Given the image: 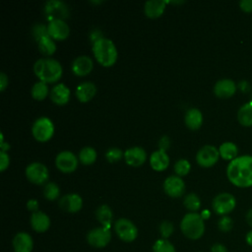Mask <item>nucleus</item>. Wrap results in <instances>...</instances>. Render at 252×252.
<instances>
[{
  "label": "nucleus",
  "instance_id": "1",
  "mask_svg": "<svg viewBox=\"0 0 252 252\" xmlns=\"http://www.w3.org/2000/svg\"><path fill=\"white\" fill-rule=\"evenodd\" d=\"M226 176L230 183L240 188L252 186V156L244 155L229 161Z\"/></svg>",
  "mask_w": 252,
  "mask_h": 252
},
{
  "label": "nucleus",
  "instance_id": "2",
  "mask_svg": "<svg viewBox=\"0 0 252 252\" xmlns=\"http://www.w3.org/2000/svg\"><path fill=\"white\" fill-rule=\"evenodd\" d=\"M33 71L39 81L44 83H55L63 74L61 63L54 58H39L33 65Z\"/></svg>",
  "mask_w": 252,
  "mask_h": 252
},
{
  "label": "nucleus",
  "instance_id": "3",
  "mask_svg": "<svg viewBox=\"0 0 252 252\" xmlns=\"http://www.w3.org/2000/svg\"><path fill=\"white\" fill-rule=\"evenodd\" d=\"M92 49L96 61L104 67L112 66L117 60V48L114 42L107 37L103 36L94 41Z\"/></svg>",
  "mask_w": 252,
  "mask_h": 252
},
{
  "label": "nucleus",
  "instance_id": "4",
  "mask_svg": "<svg viewBox=\"0 0 252 252\" xmlns=\"http://www.w3.org/2000/svg\"><path fill=\"white\" fill-rule=\"evenodd\" d=\"M180 228L187 238L197 240L201 238L205 232V222L200 214L191 212L182 218Z\"/></svg>",
  "mask_w": 252,
  "mask_h": 252
},
{
  "label": "nucleus",
  "instance_id": "5",
  "mask_svg": "<svg viewBox=\"0 0 252 252\" xmlns=\"http://www.w3.org/2000/svg\"><path fill=\"white\" fill-rule=\"evenodd\" d=\"M32 133L36 141L47 142L54 134V124L46 116L38 117L32 126Z\"/></svg>",
  "mask_w": 252,
  "mask_h": 252
},
{
  "label": "nucleus",
  "instance_id": "6",
  "mask_svg": "<svg viewBox=\"0 0 252 252\" xmlns=\"http://www.w3.org/2000/svg\"><path fill=\"white\" fill-rule=\"evenodd\" d=\"M236 206V200L230 193L223 192L218 194L212 202L214 212L220 216H227L231 213Z\"/></svg>",
  "mask_w": 252,
  "mask_h": 252
},
{
  "label": "nucleus",
  "instance_id": "7",
  "mask_svg": "<svg viewBox=\"0 0 252 252\" xmlns=\"http://www.w3.org/2000/svg\"><path fill=\"white\" fill-rule=\"evenodd\" d=\"M44 14L48 22L54 20L65 21L70 14L67 4L60 0H49L44 4Z\"/></svg>",
  "mask_w": 252,
  "mask_h": 252
},
{
  "label": "nucleus",
  "instance_id": "8",
  "mask_svg": "<svg viewBox=\"0 0 252 252\" xmlns=\"http://www.w3.org/2000/svg\"><path fill=\"white\" fill-rule=\"evenodd\" d=\"M114 230L117 236L124 242H132L138 236L137 226L128 219L121 218L114 222Z\"/></svg>",
  "mask_w": 252,
  "mask_h": 252
},
{
  "label": "nucleus",
  "instance_id": "9",
  "mask_svg": "<svg viewBox=\"0 0 252 252\" xmlns=\"http://www.w3.org/2000/svg\"><path fill=\"white\" fill-rule=\"evenodd\" d=\"M111 239L110 229L104 226H98L91 229L87 234L88 243L94 248L105 247Z\"/></svg>",
  "mask_w": 252,
  "mask_h": 252
},
{
  "label": "nucleus",
  "instance_id": "10",
  "mask_svg": "<svg viewBox=\"0 0 252 252\" xmlns=\"http://www.w3.org/2000/svg\"><path fill=\"white\" fill-rule=\"evenodd\" d=\"M219 158V149L212 145H205L196 154V161L202 167H211L215 165Z\"/></svg>",
  "mask_w": 252,
  "mask_h": 252
},
{
  "label": "nucleus",
  "instance_id": "11",
  "mask_svg": "<svg viewBox=\"0 0 252 252\" xmlns=\"http://www.w3.org/2000/svg\"><path fill=\"white\" fill-rule=\"evenodd\" d=\"M26 176L32 183L41 185L45 183L49 177L47 167L41 162H32L26 167Z\"/></svg>",
  "mask_w": 252,
  "mask_h": 252
},
{
  "label": "nucleus",
  "instance_id": "12",
  "mask_svg": "<svg viewBox=\"0 0 252 252\" xmlns=\"http://www.w3.org/2000/svg\"><path fill=\"white\" fill-rule=\"evenodd\" d=\"M55 165L62 172L71 173L78 166V158L70 151H62L55 158Z\"/></svg>",
  "mask_w": 252,
  "mask_h": 252
},
{
  "label": "nucleus",
  "instance_id": "13",
  "mask_svg": "<svg viewBox=\"0 0 252 252\" xmlns=\"http://www.w3.org/2000/svg\"><path fill=\"white\" fill-rule=\"evenodd\" d=\"M164 192L172 198H179L185 191V183L178 175H170L163 181Z\"/></svg>",
  "mask_w": 252,
  "mask_h": 252
},
{
  "label": "nucleus",
  "instance_id": "14",
  "mask_svg": "<svg viewBox=\"0 0 252 252\" xmlns=\"http://www.w3.org/2000/svg\"><path fill=\"white\" fill-rule=\"evenodd\" d=\"M48 34L52 39L64 40L69 36L70 28L63 20H54L48 22Z\"/></svg>",
  "mask_w": 252,
  "mask_h": 252
},
{
  "label": "nucleus",
  "instance_id": "15",
  "mask_svg": "<svg viewBox=\"0 0 252 252\" xmlns=\"http://www.w3.org/2000/svg\"><path fill=\"white\" fill-rule=\"evenodd\" d=\"M59 207L68 213H77L83 207V200L79 194H66L59 199Z\"/></svg>",
  "mask_w": 252,
  "mask_h": 252
},
{
  "label": "nucleus",
  "instance_id": "16",
  "mask_svg": "<svg viewBox=\"0 0 252 252\" xmlns=\"http://www.w3.org/2000/svg\"><path fill=\"white\" fill-rule=\"evenodd\" d=\"M94 68V62L91 57L87 55H80L74 59L72 62V72L79 77L86 76L91 73Z\"/></svg>",
  "mask_w": 252,
  "mask_h": 252
},
{
  "label": "nucleus",
  "instance_id": "17",
  "mask_svg": "<svg viewBox=\"0 0 252 252\" xmlns=\"http://www.w3.org/2000/svg\"><path fill=\"white\" fill-rule=\"evenodd\" d=\"M237 86L230 79L219 80L214 86V94L220 98L231 97L236 92Z\"/></svg>",
  "mask_w": 252,
  "mask_h": 252
},
{
  "label": "nucleus",
  "instance_id": "18",
  "mask_svg": "<svg viewBox=\"0 0 252 252\" xmlns=\"http://www.w3.org/2000/svg\"><path fill=\"white\" fill-rule=\"evenodd\" d=\"M147 158L146 151L141 147H132L125 151L124 159L128 165L131 166H140L142 165Z\"/></svg>",
  "mask_w": 252,
  "mask_h": 252
},
{
  "label": "nucleus",
  "instance_id": "19",
  "mask_svg": "<svg viewBox=\"0 0 252 252\" xmlns=\"http://www.w3.org/2000/svg\"><path fill=\"white\" fill-rule=\"evenodd\" d=\"M14 252H32L33 248L32 237L25 231L18 232L12 241Z\"/></svg>",
  "mask_w": 252,
  "mask_h": 252
},
{
  "label": "nucleus",
  "instance_id": "20",
  "mask_svg": "<svg viewBox=\"0 0 252 252\" xmlns=\"http://www.w3.org/2000/svg\"><path fill=\"white\" fill-rule=\"evenodd\" d=\"M70 90L69 88L63 84H57L54 87H52L51 91H50V98L51 100L59 105H64L66 104L69 99H70Z\"/></svg>",
  "mask_w": 252,
  "mask_h": 252
},
{
  "label": "nucleus",
  "instance_id": "21",
  "mask_svg": "<svg viewBox=\"0 0 252 252\" xmlns=\"http://www.w3.org/2000/svg\"><path fill=\"white\" fill-rule=\"evenodd\" d=\"M31 226L38 233L45 232L50 226V219L45 213L37 211L31 216Z\"/></svg>",
  "mask_w": 252,
  "mask_h": 252
},
{
  "label": "nucleus",
  "instance_id": "22",
  "mask_svg": "<svg viewBox=\"0 0 252 252\" xmlns=\"http://www.w3.org/2000/svg\"><path fill=\"white\" fill-rule=\"evenodd\" d=\"M96 93V87L92 82H83L76 88L75 94L81 102L90 101Z\"/></svg>",
  "mask_w": 252,
  "mask_h": 252
},
{
  "label": "nucleus",
  "instance_id": "23",
  "mask_svg": "<svg viewBox=\"0 0 252 252\" xmlns=\"http://www.w3.org/2000/svg\"><path fill=\"white\" fill-rule=\"evenodd\" d=\"M150 164L153 169L157 171H162L168 167L169 158L166 152L161 150H157L152 153L150 157Z\"/></svg>",
  "mask_w": 252,
  "mask_h": 252
},
{
  "label": "nucleus",
  "instance_id": "24",
  "mask_svg": "<svg viewBox=\"0 0 252 252\" xmlns=\"http://www.w3.org/2000/svg\"><path fill=\"white\" fill-rule=\"evenodd\" d=\"M166 2L163 0H148L145 3L144 10L147 17L155 19L160 17L165 10Z\"/></svg>",
  "mask_w": 252,
  "mask_h": 252
},
{
  "label": "nucleus",
  "instance_id": "25",
  "mask_svg": "<svg viewBox=\"0 0 252 252\" xmlns=\"http://www.w3.org/2000/svg\"><path fill=\"white\" fill-rule=\"evenodd\" d=\"M185 124L189 129L197 130L203 124V114L200 109L196 107L189 108L185 114Z\"/></svg>",
  "mask_w": 252,
  "mask_h": 252
},
{
  "label": "nucleus",
  "instance_id": "26",
  "mask_svg": "<svg viewBox=\"0 0 252 252\" xmlns=\"http://www.w3.org/2000/svg\"><path fill=\"white\" fill-rule=\"evenodd\" d=\"M237 120L241 126H252V100L240 106L237 111Z\"/></svg>",
  "mask_w": 252,
  "mask_h": 252
},
{
  "label": "nucleus",
  "instance_id": "27",
  "mask_svg": "<svg viewBox=\"0 0 252 252\" xmlns=\"http://www.w3.org/2000/svg\"><path fill=\"white\" fill-rule=\"evenodd\" d=\"M95 217L97 220L101 223V226L110 228L112 219H113V214L111 209L107 205H100L96 211H95Z\"/></svg>",
  "mask_w": 252,
  "mask_h": 252
},
{
  "label": "nucleus",
  "instance_id": "28",
  "mask_svg": "<svg viewBox=\"0 0 252 252\" xmlns=\"http://www.w3.org/2000/svg\"><path fill=\"white\" fill-rule=\"evenodd\" d=\"M220 157L225 160H233L237 158L238 155V148L232 142H224L219 148Z\"/></svg>",
  "mask_w": 252,
  "mask_h": 252
},
{
  "label": "nucleus",
  "instance_id": "29",
  "mask_svg": "<svg viewBox=\"0 0 252 252\" xmlns=\"http://www.w3.org/2000/svg\"><path fill=\"white\" fill-rule=\"evenodd\" d=\"M37 46L39 52L45 56L52 55L56 51V43L54 39H52L49 35L39 39L37 41Z\"/></svg>",
  "mask_w": 252,
  "mask_h": 252
},
{
  "label": "nucleus",
  "instance_id": "30",
  "mask_svg": "<svg viewBox=\"0 0 252 252\" xmlns=\"http://www.w3.org/2000/svg\"><path fill=\"white\" fill-rule=\"evenodd\" d=\"M79 159L85 165L93 164L96 159V152L92 147H84L79 153Z\"/></svg>",
  "mask_w": 252,
  "mask_h": 252
},
{
  "label": "nucleus",
  "instance_id": "31",
  "mask_svg": "<svg viewBox=\"0 0 252 252\" xmlns=\"http://www.w3.org/2000/svg\"><path fill=\"white\" fill-rule=\"evenodd\" d=\"M32 96L36 100L44 99L48 94V87L47 84L41 81L36 82L32 88Z\"/></svg>",
  "mask_w": 252,
  "mask_h": 252
},
{
  "label": "nucleus",
  "instance_id": "32",
  "mask_svg": "<svg viewBox=\"0 0 252 252\" xmlns=\"http://www.w3.org/2000/svg\"><path fill=\"white\" fill-rule=\"evenodd\" d=\"M183 204L187 210L191 211L192 213H196L201 207V200L197 194L189 193L185 196Z\"/></svg>",
  "mask_w": 252,
  "mask_h": 252
},
{
  "label": "nucleus",
  "instance_id": "33",
  "mask_svg": "<svg viewBox=\"0 0 252 252\" xmlns=\"http://www.w3.org/2000/svg\"><path fill=\"white\" fill-rule=\"evenodd\" d=\"M153 252H176L174 245L167 239L160 238L155 241Z\"/></svg>",
  "mask_w": 252,
  "mask_h": 252
},
{
  "label": "nucleus",
  "instance_id": "34",
  "mask_svg": "<svg viewBox=\"0 0 252 252\" xmlns=\"http://www.w3.org/2000/svg\"><path fill=\"white\" fill-rule=\"evenodd\" d=\"M43 195H44L45 199H47L49 201H53V200L57 199L60 195L59 186L54 182H48L44 186Z\"/></svg>",
  "mask_w": 252,
  "mask_h": 252
},
{
  "label": "nucleus",
  "instance_id": "35",
  "mask_svg": "<svg viewBox=\"0 0 252 252\" xmlns=\"http://www.w3.org/2000/svg\"><path fill=\"white\" fill-rule=\"evenodd\" d=\"M191 169V164L190 162L185 159V158H181L178 159L175 163H174V171L178 176H184L186 174L189 173Z\"/></svg>",
  "mask_w": 252,
  "mask_h": 252
},
{
  "label": "nucleus",
  "instance_id": "36",
  "mask_svg": "<svg viewBox=\"0 0 252 252\" xmlns=\"http://www.w3.org/2000/svg\"><path fill=\"white\" fill-rule=\"evenodd\" d=\"M32 35H33V37L35 38L36 41H38L39 39H41L44 36H48L49 35L48 34L47 26L42 25V24H35L32 27Z\"/></svg>",
  "mask_w": 252,
  "mask_h": 252
},
{
  "label": "nucleus",
  "instance_id": "37",
  "mask_svg": "<svg viewBox=\"0 0 252 252\" xmlns=\"http://www.w3.org/2000/svg\"><path fill=\"white\" fill-rule=\"evenodd\" d=\"M218 227L222 232H228L233 227V220L229 216H222L218 221Z\"/></svg>",
  "mask_w": 252,
  "mask_h": 252
},
{
  "label": "nucleus",
  "instance_id": "38",
  "mask_svg": "<svg viewBox=\"0 0 252 252\" xmlns=\"http://www.w3.org/2000/svg\"><path fill=\"white\" fill-rule=\"evenodd\" d=\"M174 230V226L173 223L169 220H162L159 224V232L162 238L167 239L169 236H171V234L173 233Z\"/></svg>",
  "mask_w": 252,
  "mask_h": 252
},
{
  "label": "nucleus",
  "instance_id": "39",
  "mask_svg": "<svg viewBox=\"0 0 252 252\" xmlns=\"http://www.w3.org/2000/svg\"><path fill=\"white\" fill-rule=\"evenodd\" d=\"M124 157V153L119 148H109L105 153V158L109 162H115Z\"/></svg>",
  "mask_w": 252,
  "mask_h": 252
},
{
  "label": "nucleus",
  "instance_id": "40",
  "mask_svg": "<svg viewBox=\"0 0 252 252\" xmlns=\"http://www.w3.org/2000/svg\"><path fill=\"white\" fill-rule=\"evenodd\" d=\"M10 164V158L6 152H0V170L4 171Z\"/></svg>",
  "mask_w": 252,
  "mask_h": 252
},
{
  "label": "nucleus",
  "instance_id": "41",
  "mask_svg": "<svg viewBox=\"0 0 252 252\" xmlns=\"http://www.w3.org/2000/svg\"><path fill=\"white\" fill-rule=\"evenodd\" d=\"M240 9L245 13H252V0H242L239 2Z\"/></svg>",
  "mask_w": 252,
  "mask_h": 252
},
{
  "label": "nucleus",
  "instance_id": "42",
  "mask_svg": "<svg viewBox=\"0 0 252 252\" xmlns=\"http://www.w3.org/2000/svg\"><path fill=\"white\" fill-rule=\"evenodd\" d=\"M169 145H170V140H169V138H168L167 136L161 137V139H160L159 142H158L159 150L164 151V152L169 148Z\"/></svg>",
  "mask_w": 252,
  "mask_h": 252
},
{
  "label": "nucleus",
  "instance_id": "43",
  "mask_svg": "<svg viewBox=\"0 0 252 252\" xmlns=\"http://www.w3.org/2000/svg\"><path fill=\"white\" fill-rule=\"evenodd\" d=\"M27 208L29 211L35 213L38 211V202L35 199H30L27 203Z\"/></svg>",
  "mask_w": 252,
  "mask_h": 252
},
{
  "label": "nucleus",
  "instance_id": "44",
  "mask_svg": "<svg viewBox=\"0 0 252 252\" xmlns=\"http://www.w3.org/2000/svg\"><path fill=\"white\" fill-rule=\"evenodd\" d=\"M8 83H9L8 76L4 72H1L0 73V91L1 92H3L7 88Z\"/></svg>",
  "mask_w": 252,
  "mask_h": 252
},
{
  "label": "nucleus",
  "instance_id": "45",
  "mask_svg": "<svg viewBox=\"0 0 252 252\" xmlns=\"http://www.w3.org/2000/svg\"><path fill=\"white\" fill-rule=\"evenodd\" d=\"M211 252H228L226 247L221 243H215L211 247Z\"/></svg>",
  "mask_w": 252,
  "mask_h": 252
},
{
  "label": "nucleus",
  "instance_id": "46",
  "mask_svg": "<svg viewBox=\"0 0 252 252\" xmlns=\"http://www.w3.org/2000/svg\"><path fill=\"white\" fill-rule=\"evenodd\" d=\"M238 89L242 92V93H248L249 92V90H250V85H249V83L247 82V81H245V80H243V81H241V82H239V84H238Z\"/></svg>",
  "mask_w": 252,
  "mask_h": 252
},
{
  "label": "nucleus",
  "instance_id": "47",
  "mask_svg": "<svg viewBox=\"0 0 252 252\" xmlns=\"http://www.w3.org/2000/svg\"><path fill=\"white\" fill-rule=\"evenodd\" d=\"M245 219H246V222L248 223V225L252 228V209H250V210L247 212Z\"/></svg>",
  "mask_w": 252,
  "mask_h": 252
},
{
  "label": "nucleus",
  "instance_id": "48",
  "mask_svg": "<svg viewBox=\"0 0 252 252\" xmlns=\"http://www.w3.org/2000/svg\"><path fill=\"white\" fill-rule=\"evenodd\" d=\"M245 241L249 246H252V229L249 230L245 235Z\"/></svg>",
  "mask_w": 252,
  "mask_h": 252
},
{
  "label": "nucleus",
  "instance_id": "49",
  "mask_svg": "<svg viewBox=\"0 0 252 252\" xmlns=\"http://www.w3.org/2000/svg\"><path fill=\"white\" fill-rule=\"evenodd\" d=\"M0 147H1V151H2V152H6V151H9V149H10V146H9V144H8V143H5V142L1 143V144H0Z\"/></svg>",
  "mask_w": 252,
  "mask_h": 252
},
{
  "label": "nucleus",
  "instance_id": "50",
  "mask_svg": "<svg viewBox=\"0 0 252 252\" xmlns=\"http://www.w3.org/2000/svg\"><path fill=\"white\" fill-rule=\"evenodd\" d=\"M200 215L203 218V220H207L210 218V212L208 210H204Z\"/></svg>",
  "mask_w": 252,
  "mask_h": 252
}]
</instances>
